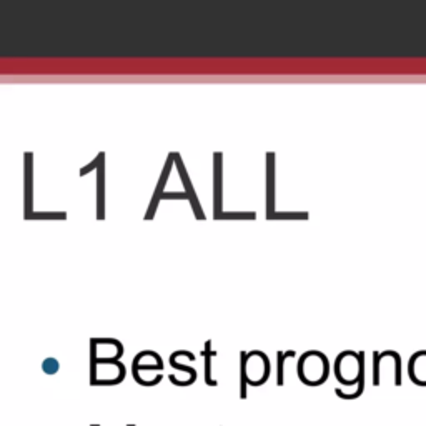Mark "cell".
Masks as SVG:
<instances>
[{"label":"cell","mask_w":426,"mask_h":426,"mask_svg":"<svg viewBox=\"0 0 426 426\" xmlns=\"http://www.w3.org/2000/svg\"><path fill=\"white\" fill-rule=\"evenodd\" d=\"M330 373V363L326 357L320 352H309L298 361L300 380L309 386H318L325 383Z\"/></svg>","instance_id":"6da1fadb"},{"label":"cell","mask_w":426,"mask_h":426,"mask_svg":"<svg viewBox=\"0 0 426 426\" xmlns=\"http://www.w3.org/2000/svg\"><path fill=\"white\" fill-rule=\"evenodd\" d=\"M268 377H270V361L265 353H242V378H245L248 385H263Z\"/></svg>","instance_id":"7a4b0ae2"},{"label":"cell","mask_w":426,"mask_h":426,"mask_svg":"<svg viewBox=\"0 0 426 426\" xmlns=\"http://www.w3.org/2000/svg\"><path fill=\"white\" fill-rule=\"evenodd\" d=\"M125 378V366L118 360H97L92 358L90 385H118Z\"/></svg>","instance_id":"3957f363"},{"label":"cell","mask_w":426,"mask_h":426,"mask_svg":"<svg viewBox=\"0 0 426 426\" xmlns=\"http://www.w3.org/2000/svg\"><path fill=\"white\" fill-rule=\"evenodd\" d=\"M412 360L418 363V365H421V370H410V377H412V380L415 381V383L426 386V366H425L426 353H421V355L418 353L412 358Z\"/></svg>","instance_id":"277c9868"},{"label":"cell","mask_w":426,"mask_h":426,"mask_svg":"<svg viewBox=\"0 0 426 426\" xmlns=\"http://www.w3.org/2000/svg\"><path fill=\"white\" fill-rule=\"evenodd\" d=\"M205 346H207L203 352L205 358H207V360H205V381H207V385L216 386L218 383L212 378V358L215 357V352H212V341H207V345Z\"/></svg>","instance_id":"5b68a950"},{"label":"cell","mask_w":426,"mask_h":426,"mask_svg":"<svg viewBox=\"0 0 426 426\" xmlns=\"http://www.w3.org/2000/svg\"><path fill=\"white\" fill-rule=\"evenodd\" d=\"M278 368H277V383L278 386H283L285 381V361L287 358L295 357V352H278Z\"/></svg>","instance_id":"8992f818"},{"label":"cell","mask_w":426,"mask_h":426,"mask_svg":"<svg viewBox=\"0 0 426 426\" xmlns=\"http://www.w3.org/2000/svg\"><path fill=\"white\" fill-rule=\"evenodd\" d=\"M43 370H45L49 374H54L58 370V363L54 358H49L45 363H43Z\"/></svg>","instance_id":"52a82bcc"},{"label":"cell","mask_w":426,"mask_h":426,"mask_svg":"<svg viewBox=\"0 0 426 426\" xmlns=\"http://www.w3.org/2000/svg\"><path fill=\"white\" fill-rule=\"evenodd\" d=\"M90 426H96V425H90Z\"/></svg>","instance_id":"ba28073f"},{"label":"cell","mask_w":426,"mask_h":426,"mask_svg":"<svg viewBox=\"0 0 426 426\" xmlns=\"http://www.w3.org/2000/svg\"><path fill=\"white\" fill-rule=\"evenodd\" d=\"M130 426H135V425H130Z\"/></svg>","instance_id":"9c48e42d"},{"label":"cell","mask_w":426,"mask_h":426,"mask_svg":"<svg viewBox=\"0 0 426 426\" xmlns=\"http://www.w3.org/2000/svg\"><path fill=\"white\" fill-rule=\"evenodd\" d=\"M96 426H100V425H96Z\"/></svg>","instance_id":"30bf717a"},{"label":"cell","mask_w":426,"mask_h":426,"mask_svg":"<svg viewBox=\"0 0 426 426\" xmlns=\"http://www.w3.org/2000/svg\"><path fill=\"white\" fill-rule=\"evenodd\" d=\"M127 426H130V425H127Z\"/></svg>","instance_id":"8fae6325"}]
</instances>
